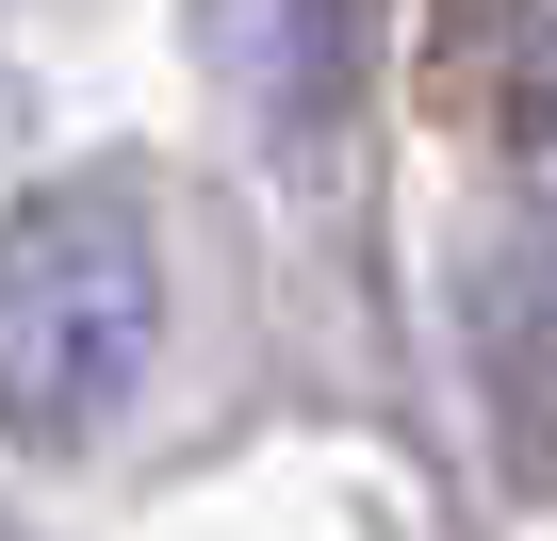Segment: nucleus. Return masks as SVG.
Listing matches in <instances>:
<instances>
[{
  "label": "nucleus",
  "mask_w": 557,
  "mask_h": 541,
  "mask_svg": "<svg viewBox=\"0 0 557 541\" xmlns=\"http://www.w3.org/2000/svg\"><path fill=\"white\" fill-rule=\"evenodd\" d=\"M164 361V246L132 181H34L0 213V427L83 459Z\"/></svg>",
  "instance_id": "nucleus-1"
},
{
  "label": "nucleus",
  "mask_w": 557,
  "mask_h": 541,
  "mask_svg": "<svg viewBox=\"0 0 557 541\" xmlns=\"http://www.w3.org/2000/svg\"><path fill=\"white\" fill-rule=\"evenodd\" d=\"M213 66L246 83V115L278 132V148H312L329 132V83H345V17H329V0H213Z\"/></svg>",
  "instance_id": "nucleus-2"
},
{
  "label": "nucleus",
  "mask_w": 557,
  "mask_h": 541,
  "mask_svg": "<svg viewBox=\"0 0 557 541\" xmlns=\"http://www.w3.org/2000/svg\"><path fill=\"white\" fill-rule=\"evenodd\" d=\"M508 132H524V197H541V230H557V17L524 34V99H508Z\"/></svg>",
  "instance_id": "nucleus-3"
},
{
  "label": "nucleus",
  "mask_w": 557,
  "mask_h": 541,
  "mask_svg": "<svg viewBox=\"0 0 557 541\" xmlns=\"http://www.w3.org/2000/svg\"><path fill=\"white\" fill-rule=\"evenodd\" d=\"M0 541H17V525H0Z\"/></svg>",
  "instance_id": "nucleus-4"
}]
</instances>
